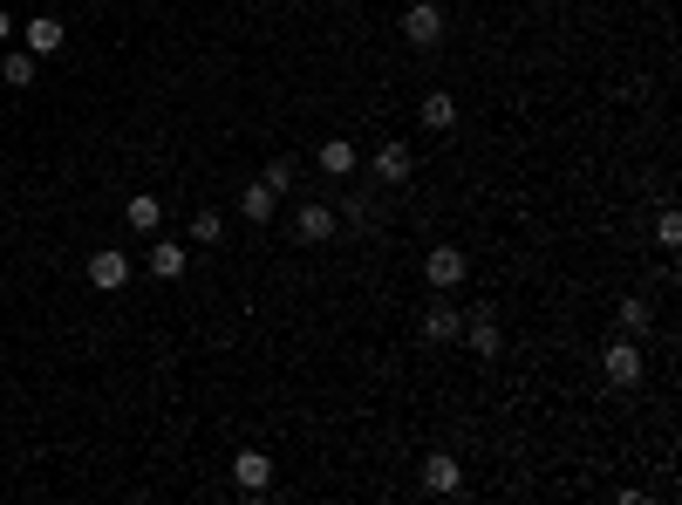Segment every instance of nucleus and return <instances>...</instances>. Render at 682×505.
<instances>
[{"label": "nucleus", "instance_id": "9", "mask_svg": "<svg viewBox=\"0 0 682 505\" xmlns=\"http://www.w3.org/2000/svg\"><path fill=\"white\" fill-rule=\"evenodd\" d=\"M464 335H471L478 362H492V355L505 349V335H498V321H492V314H471V321H464Z\"/></svg>", "mask_w": 682, "mask_h": 505}, {"label": "nucleus", "instance_id": "14", "mask_svg": "<svg viewBox=\"0 0 682 505\" xmlns=\"http://www.w3.org/2000/svg\"><path fill=\"white\" fill-rule=\"evenodd\" d=\"M35 76H41V55H28V48L0 62V82H14V89H28V82H35Z\"/></svg>", "mask_w": 682, "mask_h": 505}, {"label": "nucleus", "instance_id": "16", "mask_svg": "<svg viewBox=\"0 0 682 505\" xmlns=\"http://www.w3.org/2000/svg\"><path fill=\"white\" fill-rule=\"evenodd\" d=\"M648 321H655V301H648V294H628V301H621V328H628V335H648Z\"/></svg>", "mask_w": 682, "mask_h": 505}, {"label": "nucleus", "instance_id": "3", "mask_svg": "<svg viewBox=\"0 0 682 505\" xmlns=\"http://www.w3.org/2000/svg\"><path fill=\"white\" fill-rule=\"evenodd\" d=\"M403 41H410V48H437V41H444V7H437V0H417V7L403 14Z\"/></svg>", "mask_w": 682, "mask_h": 505}, {"label": "nucleus", "instance_id": "4", "mask_svg": "<svg viewBox=\"0 0 682 505\" xmlns=\"http://www.w3.org/2000/svg\"><path fill=\"white\" fill-rule=\"evenodd\" d=\"M457 485H464V465H457L451 451H430V458H423V492H437V499H451Z\"/></svg>", "mask_w": 682, "mask_h": 505}, {"label": "nucleus", "instance_id": "2", "mask_svg": "<svg viewBox=\"0 0 682 505\" xmlns=\"http://www.w3.org/2000/svg\"><path fill=\"white\" fill-rule=\"evenodd\" d=\"M464 273H471V260H464V246H430V253H423V280H430L437 294H451V287L464 280Z\"/></svg>", "mask_w": 682, "mask_h": 505}, {"label": "nucleus", "instance_id": "7", "mask_svg": "<svg viewBox=\"0 0 682 505\" xmlns=\"http://www.w3.org/2000/svg\"><path fill=\"white\" fill-rule=\"evenodd\" d=\"M457 335H464V314L451 301H430L423 308V342H457Z\"/></svg>", "mask_w": 682, "mask_h": 505}, {"label": "nucleus", "instance_id": "6", "mask_svg": "<svg viewBox=\"0 0 682 505\" xmlns=\"http://www.w3.org/2000/svg\"><path fill=\"white\" fill-rule=\"evenodd\" d=\"M410 171H417V157H410V144H403V137L376 151V178H382V185H410Z\"/></svg>", "mask_w": 682, "mask_h": 505}, {"label": "nucleus", "instance_id": "1", "mask_svg": "<svg viewBox=\"0 0 682 505\" xmlns=\"http://www.w3.org/2000/svg\"><path fill=\"white\" fill-rule=\"evenodd\" d=\"M601 369H607V383H642V342H635V335H614V342H607L601 349Z\"/></svg>", "mask_w": 682, "mask_h": 505}, {"label": "nucleus", "instance_id": "15", "mask_svg": "<svg viewBox=\"0 0 682 505\" xmlns=\"http://www.w3.org/2000/svg\"><path fill=\"white\" fill-rule=\"evenodd\" d=\"M239 212H246L253 226H266V219H273V185H246V192H239Z\"/></svg>", "mask_w": 682, "mask_h": 505}, {"label": "nucleus", "instance_id": "18", "mask_svg": "<svg viewBox=\"0 0 682 505\" xmlns=\"http://www.w3.org/2000/svg\"><path fill=\"white\" fill-rule=\"evenodd\" d=\"M451 123H457L451 96H423V130H451Z\"/></svg>", "mask_w": 682, "mask_h": 505}, {"label": "nucleus", "instance_id": "21", "mask_svg": "<svg viewBox=\"0 0 682 505\" xmlns=\"http://www.w3.org/2000/svg\"><path fill=\"white\" fill-rule=\"evenodd\" d=\"M219 233H226V219H219V212H198V219H191V239H205V246H212Z\"/></svg>", "mask_w": 682, "mask_h": 505}, {"label": "nucleus", "instance_id": "12", "mask_svg": "<svg viewBox=\"0 0 682 505\" xmlns=\"http://www.w3.org/2000/svg\"><path fill=\"white\" fill-rule=\"evenodd\" d=\"M151 273L157 280H178V273H185V246H178V239H157L151 246Z\"/></svg>", "mask_w": 682, "mask_h": 505}, {"label": "nucleus", "instance_id": "20", "mask_svg": "<svg viewBox=\"0 0 682 505\" xmlns=\"http://www.w3.org/2000/svg\"><path fill=\"white\" fill-rule=\"evenodd\" d=\"M260 185H273V198L287 192V185H294V164H287V157H273V164H266V178Z\"/></svg>", "mask_w": 682, "mask_h": 505}, {"label": "nucleus", "instance_id": "19", "mask_svg": "<svg viewBox=\"0 0 682 505\" xmlns=\"http://www.w3.org/2000/svg\"><path fill=\"white\" fill-rule=\"evenodd\" d=\"M655 246H662V253H676V246H682V219H676V212L655 219Z\"/></svg>", "mask_w": 682, "mask_h": 505}, {"label": "nucleus", "instance_id": "10", "mask_svg": "<svg viewBox=\"0 0 682 505\" xmlns=\"http://www.w3.org/2000/svg\"><path fill=\"white\" fill-rule=\"evenodd\" d=\"M294 233H301L307 246H321V239H335V212H328V205H301V219H294Z\"/></svg>", "mask_w": 682, "mask_h": 505}, {"label": "nucleus", "instance_id": "8", "mask_svg": "<svg viewBox=\"0 0 682 505\" xmlns=\"http://www.w3.org/2000/svg\"><path fill=\"white\" fill-rule=\"evenodd\" d=\"M232 485H239V492H266V485H273V458L239 451V458H232Z\"/></svg>", "mask_w": 682, "mask_h": 505}, {"label": "nucleus", "instance_id": "11", "mask_svg": "<svg viewBox=\"0 0 682 505\" xmlns=\"http://www.w3.org/2000/svg\"><path fill=\"white\" fill-rule=\"evenodd\" d=\"M69 41V28L55 21V14H41V21H28V55H55Z\"/></svg>", "mask_w": 682, "mask_h": 505}, {"label": "nucleus", "instance_id": "17", "mask_svg": "<svg viewBox=\"0 0 682 505\" xmlns=\"http://www.w3.org/2000/svg\"><path fill=\"white\" fill-rule=\"evenodd\" d=\"M123 219H130L137 233H157V219H164V205H157L151 192H137V198H130V212H123Z\"/></svg>", "mask_w": 682, "mask_h": 505}, {"label": "nucleus", "instance_id": "5", "mask_svg": "<svg viewBox=\"0 0 682 505\" xmlns=\"http://www.w3.org/2000/svg\"><path fill=\"white\" fill-rule=\"evenodd\" d=\"M130 280V260L116 253V246H103V253H89V287H103V294H116Z\"/></svg>", "mask_w": 682, "mask_h": 505}, {"label": "nucleus", "instance_id": "13", "mask_svg": "<svg viewBox=\"0 0 682 505\" xmlns=\"http://www.w3.org/2000/svg\"><path fill=\"white\" fill-rule=\"evenodd\" d=\"M321 171H328V178H348V171H355V144H348V137H328V144H321Z\"/></svg>", "mask_w": 682, "mask_h": 505}]
</instances>
